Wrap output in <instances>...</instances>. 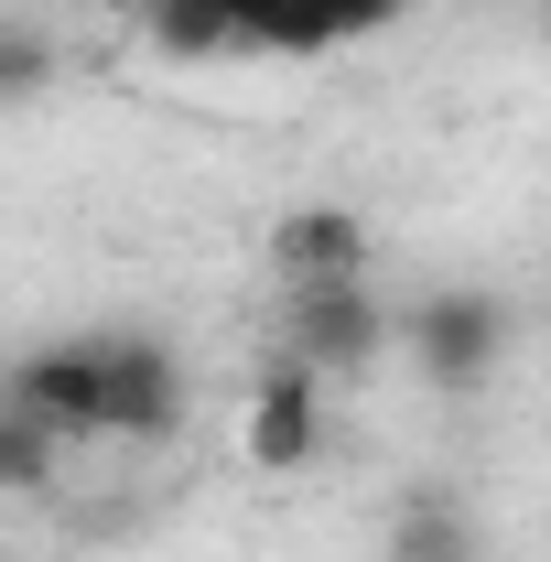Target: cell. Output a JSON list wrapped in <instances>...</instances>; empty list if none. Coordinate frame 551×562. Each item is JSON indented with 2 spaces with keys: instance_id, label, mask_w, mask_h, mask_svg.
Returning <instances> with one entry per match:
<instances>
[{
  "instance_id": "obj_1",
  "label": "cell",
  "mask_w": 551,
  "mask_h": 562,
  "mask_svg": "<svg viewBox=\"0 0 551 562\" xmlns=\"http://www.w3.org/2000/svg\"><path fill=\"white\" fill-rule=\"evenodd\" d=\"M412 368L421 390H486L497 368H508V347H519V314H508V292H486V281H465V292H432V303H412Z\"/></svg>"
},
{
  "instance_id": "obj_2",
  "label": "cell",
  "mask_w": 551,
  "mask_h": 562,
  "mask_svg": "<svg viewBox=\"0 0 551 562\" xmlns=\"http://www.w3.org/2000/svg\"><path fill=\"white\" fill-rule=\"evenodd\" d=\"M379 347H390L379 281H303V292H281V357L292 368L346 379V368H379Z\"/></svg>"
},
{
  "instance_id": "obj_3",
  "label": "cell",
  "mask_w": 551,
  "mask_h": 562,
  "mask_svg": "<svg viewBox=\"0 0 551 562\" xmlns=\"http://www.w3.org/2000/svg\"><path fill=\"white\" fill-rule=\"evenodd\" d=\"M184 422V357L162 336H98V432L162 443Z\"/></svg>"
},
{
  "instance_id": "obj_4",
  "label": "cell",
  "mask_w": 551,
  "mask_h": 562,
  "mask_svg": "<svg viewBox=\"0 0 551 562\" xmlns=\"http://www.w3.org/2000/svg\"><path fill=\"white\" fill-rule=\"evenodd\" d=\"M314 443H325V401H314V368H292V357L271 347L260 390H249V412H238V454H249L260 476H303V465H314Z\"/></svg>"
},
{
  "instance_id": "obj_5",
  "label": "cell",
  "mask_w": 551,
  "mask_h": 562,
  "mask_svg": "<svg viewBox=\"0 0 551 562\" xmlns=\"http://www.w3.org/2000/svg\"><path fill=\"white\" fill-rule=\"evenodd\" d=\"M401 22V0H249L238 11V55H336L357 33Z\"/></svg>"
},
{
  "instance_id": "obj_6",
  "label": "cell",
  "mask_w": 551,
  "mask_h": 562,
  "mask_svg": "<svg viewBox=\"0 0 551 562\" xmlns=\"http://www.w3.org/2000/svg\"><path fill=\"white\" fill-rule=\"evenodd\" d=\"M271 271H281V292H303V281H368L379 271V238H368V216H346V206H292L271 227Z\"/></svg>"
},
{
  "instance_id": "obj_7",
  "label": "cell",
  "mask_w": 551,
  "mask_h": 562,
  "mask_svg": "<svg viewBox=\"0 0 551 562\" xmlns=\"http://www.w3.org/2000/svg\"><path fill=\"white\" fill-rule=\"evenodd\" d=\"M11 412H33L55 443L66 432H98V336H55L11 368Z\"/></svg>"
},
{
  "instance_id": "obj_8",
  "label": "cell",
  "mask_w": 551,
  "mask_h": 562,
  "mask_svg": "<svg viewBox=\"0 0 551 562\" xmlns=\"http://www.w3.org/2000/svg\"><path fill=\"white\" fill-rule=\"evenodd\" d=\"M379 562H486V519L454 487H412L379 530Z\"/></svg>"
},
{
  "instance_id": "obj_9",
  "label": "cell",
  "mask_w": 551,
  "mask_h": 562,
  "mask_svg": "<svg viewBox=\"0 0 551 562\" xmlns=\"http://www.w3.org/2000/svg\"><path fill=\"white\" fill-rule=\"evenodd\" d=\"M238 11L249 0H140V33L162 55H238Z\"/></svg>"
},
{
  "instance_id": "obj_10",
  "label": "cell",
  "mask_w": 551,
  "mask_h": 562,
  "mask_svg": "<svg viewBox=\"0 0 551 562\" xmlns=\"http://www.w3.org/2000/svg\"><path fill=\"white\" fill-rule=\"evenodd\" d=\"M44 487H55V432L0 401V497H44Z\"/></svg>"
},
{
  "instance_id": "obj_11",
  "label": "cell",
  "mask_w": 551,
  "mask_h": 562,
  "mask_svg": "<svg viewBox=\"0 0 551 562\" xmlns=\"http://www.w3.org/2000/svg\"><path fill=\"white\" fill-rule=\"evenodd\" d=\"M44 76H55V55H44L33 33H0V98H33Z\"/></svg>"
}]
</instances>
